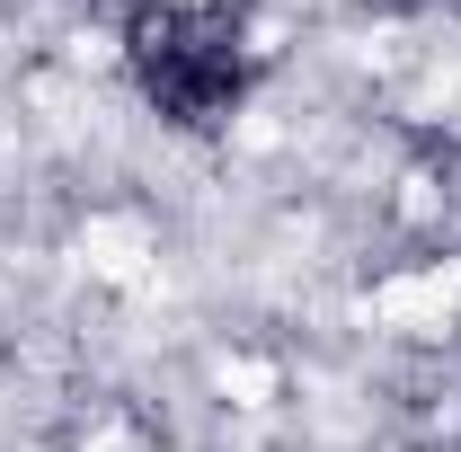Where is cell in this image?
Masks as SVG:
<instances>
[{"mask_svg":"<svg viewBox=\"0 0 461 452\" xmlns=\"http://www.w3.org/2000/svg\"><path fill=\"white\" fill-rule=\"evenodd\" d=\"M124 62H133V89L186 133H213L249 98V36H240L230 9H204V0L133 9L124 18Z\"/></svg>","mask_w":461,"mask_h":452,"instance_id":"cell-1","label":"cell"}]
</instances>
